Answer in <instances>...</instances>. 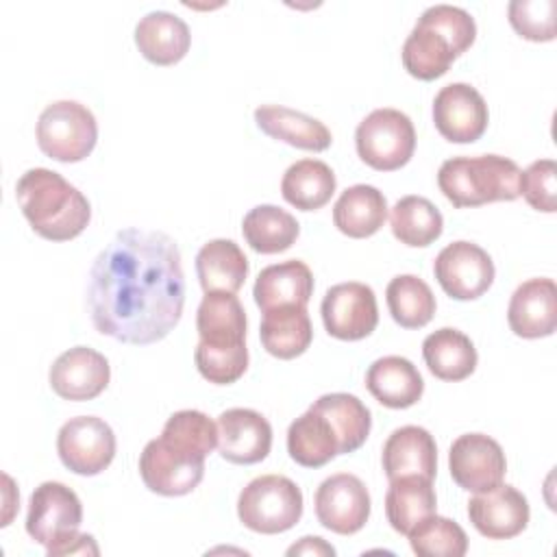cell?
Wrapping results in <instances>:
<instances>
[{
    "mask_svg": "<svg viewBox=\"0 0 557 557\" xmlns=\"http://www.w3.org/2000/svg\"><path fill=\"white\" fill-rule=\"evenodd\" d=\"M509 329L524 339L548 337L557 329V285L553 278H529L516 287L507 307Z\"/></svg>",
    "mask_w": 557,
    "mask_h": 557,
    "instance_id": "obj_19",
    "label": "cell"
},
{
    "mask_svg": "<svg viewBox=\"0 0 557 557\" xmlns=\"http://www.w3.org/2000/svg\"><path fill=\"white\" fill-rule=\"evenodd\" d=\"M472 527L487 540H509L520 535L531 518L527 496L513 485H496L468 500Z\"/></svg>",
    "mask_w": 557,
    "mask_h": 557,
    "instance_id": "obj_17",
    "label": "cell"
},
{
    "mask_svg": "<svg viewBox=\"0 0 557 557\" xmlns=\"http://www.w3.org/2000/svg\"><path fill=\"white\" fill-rule=\"evenodd\" d=\"M218 450L222 459L239 466L259 463L272 448V426L255 409L233 407L218 416Z\"/></svg>",
    "mask_w": 557,
    "mask_h": 557,
    "instance_id": "obj_18",
    "label": "cell"
},
{
    "mask_svg": "<svg viewBox=\"0 0 557 557\" xmlns=\"http://www.w3.org/2000/svg\"><path fill=\"white\" fill-rule=\"evenodd\" d=\"M287 453L305 468H320L339 455V440L331 422L313 407L287 429Z\"/></svg>",
    "mask_w": 557,
    "mask_h": 557,
    "instance_id": "obj_31",
    "label": "cell"
},
{
    "mask_svg": "<svg viewBox=\"0 0 557 557\" xmlns=\"http://www.w3.org/2000/svg\"><path fill=\"white\" fill-rule=\"evenodd\" d=\"M385 300L392 320L403 329L426 326L437 309L431 287L416 274H398L387 283Z\"/></svg>",
    "mask_w": 557,
    "mask_h": 557,
    "instance_id": "obj_36",
    "label": "cell"
},
{
    "mask_svg": "<svg viewBox=\"0 0 557 557\" xmlns=\"http://www.w3.org/2000/svg\"><path fill=\"white\" fill-rule=\"evenodd\" d=\"M252 296L261 311L283 305L307 307L313 296V272L300 259H287L268 265L259 272Z\"/></svg>",
    "mask_w": 557,
    "mask_h": 557,
    "instance_id": "obj_24",
    "label": "cell"
},
{
    "mask_svg": "<svg viewBox=\"0 0 557 557\" xmlns=\"http://www.w3.org/2000/svg\"><path fill=\"white\" fill-rule=\"evenodd\" d=\"M15 200L30 228L50 242L78 237L91 220L87 196L48 168L26 170L15 183Z\"/></svg>",
    "mask_w": 557,
    "mask_h": 557,
    "instance_id": "obj_2",
    "label": "cell"
},
{
    "mask_svg": "<svg viewBox=\"0 0 557 557\" xmlns=\"http://www.w3.org/2000/svg\"><path fill=\"white\" fill-rule=\"evenodd\" d=\"M135 44L141 57L154 65L178 63L191 44L189 26L170 11H150L135 26Z\"/></svg>",
    "mask_w": 557,
    "mask_h": 557,
    "instance_id": "obj_23",
    "label": "cell"
},
{
    "mask_svg": "<svg viewBox=\"0 0 557 557\" xmlns=\"http://www.w3.org/2000/svg\"><path fill=\"white\" fill-rule=\"evenodd\" d=\"M111 379L109 361L89 346H74L61 352L50 366L48 381L63 400H91L100 396Z\"/></svg>",
    "mask_w": 557,
    "mask_h": 557,
    "instance_id": "obj_16",
    "label": "cell"
},
{
    "mask_svg": "<svg viewBox=\"0 0 557 557\" xmlns=\"http://www.w3.org/2000/svg\"><path fill=\"white\" fill-rule=\"evenodd\" d=\"M389 226L394 237L411 248L433 244L444 231L440 209L424 196H403L389 211Z\"/></svg>",
    "mask_w": 557,
    "mask_h": 557,
    "instance_id": "obj_35",
    "label": "cell"
},
{
    "mask_svg": "<svg viewBox=\"0 0 557 557\" xmlns=\"http://www.w3.org/2000/svg\"><path fill=\"white\" fill-rule=\"evenodd\" d=\"M83 522V505L72 487L59 481H44L35 487L28 500L26 533L33 542L52 555L57 546L78 533Z\"/></svg>",
    "mask_w": 557,
    "mask_h": 557,
    "instance_id": "obj_8",
    "label": "cell"
},
{
    "mask_svg": "<svg viewBox=\"0 0 557 557\" xmlns=\"http://www.w3.org/2000/svg\"><path fill=\"white\" fill-rule=\"evenodd\" d=\"M335 172L320 159H300L292 163L281 181L283 198L300 211L322 209L335 194Z\"/></svg>",
    "mask_w": 557,
    "mask_h": 557,
    "instance_id": "obj_32",
    "label": "cell"
},
{
    "mask_svg": "<svg viewBox=\"0 0 557 557\" xmlns=\"http://www.w3.org/2000/svg\"><path fill=\"white\" fill-rule=\"evenodd\" d=\"M137 466L146 487L161 496H185L194 492L205 476V459H196L161 437L144 446Z\"/></svg>",
    "mask_w": 557,
    "mask_h": 557,
    "instance_id": "obj_14",
    "label": "cell"
},
{
    "mask_svg": "<svg viewBox=\"0 0 557 557\" xmlns=\"http://www.w3.org/2000/svg\"><path fill=\"white\" fill-rule=\"evenodd\" d=\"M237 516L255 533H285L302 518V492L289 476L261 474L239 492Z\"/></svg>",
    "mask_w": 557,
    "mask_h": 557,
    "instance_id": "obj_5",
    "label": "cell"
},
{
    "mask_svg": "<svg viewBox=\"0 0 557 557\" xmlns=\"http://www.w3.org/2000/svg\"><path fill=\"white\" fill-rule=\"evenodd\" d=\"M407 537L418 557H463L468 550L466 531L455 520L437 513L418 522Z\"/></svg>",
    "mask_w": 557,
    "mask_h": 557,
    "instance_id": "obj_38",
    "label": "cell"
},
{
    "mask_svg": "<svg viewBox=\"0 0 557 557\" xmlns=\"http://www.w3.org/2000/svg\"><path fill=\"white\" fill-rule=\"evenodd\" d=\"M320 313L326 333L344 342L363 339L379 324L374 289L359 281H346L329 287L322 298Z\"/></svg>",
    "mask_w": 557,
    "mask_h": 557,
    "instance_id": "obj_11",
    "label": "cell"
},
{
    "mask_svg": "<svg viewBox=\"0 0 557 557\" xmlns=\"http://www.w3.org/2000/svg\"><path fill=\"white\" fill-rule=\"evenodd\" d=\"M448 470L461 490L479 494L503 483L507 459L494 437L485 433H463L450 444Z\"/></svg>",
    "mask_w": 557,
    "mask_h": 557,
    "instance_id": "obj_13",
    "label": "cell"
},
{
    "mask_svg": "<svg viewBox=\"0 0 557 557\" xmlns=\"http://www.w3.org/2000/svg\"><path fill=\"white\" fill-rule=\"evenodd\" d=\"M196 274L207 292H237L248 276V259L233 239H211L196 255Z\"/></svg>",
    "mask_w": 557,
    "mask_h": 557,
    "instance_id": "obj_30",
    "label": "cell"
},
{
    "mask_svg": "<svg viewBox=\"0 0 557 557\" xmlns=\"http://www.w3.org/2000/svg\"><path fill=\"white\" fill-rule=\"evenodd\" d=\"M194 361L202 379L213 385H231L244 376L248 368V348H207L202 344L194 350Z\"/></svg>",
    "mask_w": 557,
    "mask_h": 557,
    "instance_id": "obj_40",
    "label": "cell"
},
{
    "mask_svg": "<svg viewBox=\"0 0 557 557\" xmlns=\"http://www.w3.org/2000/svg\"><path fill=\"white\" fill-rule=\"evenodd\" d=\"M433 513H437V496L431 479L407 474L389 481L385 516L396 533L407 535L418 522Z\"/></svg>",
    "mask_w": 557,
    "mask_h": 557,
    "instance_id": "obj_29",
    "label": "cell"
},
{
    "mask_svg": "<svg viewBox=\"0 0 557 557\" xmlns=\"http://www.w3.org/2000/svg\"><path fill=\"white\" fill-rule=\"evenodd\" d=\"M98 553H100L98 544H96V540L91 535L76 533L67 542L57 546L50 557H54V555H98Z\"/></svg>",
    "mask_w": 557,
    "mask_h": 557,
    "instance_id": "obj_42",
    "label": "cell"
},
{
    "mask_svg": "<svg viewBox=\"0 0 557 557\" xmlns=\"http://www.w3.org/2000/svg\"><path fill=\"white\" fill-rule=\"evenodd\" d=\"M522 198L542 213L557 211V165L553 159H537L520 172Z\"/></svg>",
    "mask_w": 557,
    "mask_h": 557,
    "instance_id": "obj_41",
    "label": "cell"
},
{
    "mask_svg": "<svg viewBox=\"0 0 557 557\" xmlns=\"http://www.w3.org/2000/svg\"><path fill=\"white\" fill-rule=\"evenodd\" d=\"M259 337L263 348L276 359H296L300 357L313 339V326L307 313V307L283 305L268 311H261Z\"/></svg>",
    "mask_w": 557,
    "mask_h": 557,
    "instance_id": "obj_26",
    "label": "cell"
},
{
    "mask_svg": "<svg viewBox=\"0 0 557 557\" xmlns=\"http://www.w3.org/2000/svg\"><path fill=\"white\" fill-rule=\"evenodd\" d=\"M387 218V200L374 185L346 187L333 205V224L352 239L374 235Z\"/></svg>",
    "mask_w": 557,
    "mask_h": 557,
    "instance_id": "obj_28",
    "label": "cell"
},
{
    "mask_svg": "<svg viewBox=\"0 0 557 557\" xmlns=\"http://www.w3.org/2000/svg\"><path fill=\"white\" fill-rule=\"evenodd\" d=\"M311 407L331 422L339 440V455L355 453L368 440L372 429V413L355 394H324Z\"/></svg>",
    "mask_w": 557,
    "mask_h": 557,
    "instance_id": "obj_34",
    "label": "cell"
},
{
    "mask_svg": "<svg viewBox=\"0 0 557 557\" xmlns=\"http://www.w3.org/2000/svg\"><path fill=\"white\" fill-rule=\"evenodd\" d=\"M422 357L433 376L450 383L468 379L479 361L472 339L453 326L429 333L422 342Z\"/></svg>",
    "mask_w": 557,
    "mask_h": 557,
    "instance_id": "obj_27",
    "label": "cell"
},
{
    "mask_svg": "<svg viewBox=\"0 0 557 557\" xmlns=\"http://www.w3.org/2000/svg\"><path fill=\"white\" fill-rule=\"evenodd\" d=\"M255 122L257 126L272 139L285 141L300 150L322 152L331 146L333 137L324 122L283 107V104H261L255 109Z\"/></svg>",
    "mask_w": 557,
    "mask_h": 557,
    "instance_id": "obj_25",
    "label": "cell"
},
{
    "mask_svg": "<svg viewBox=\"0 0 557 557\" xmlns=\"http://www.w3.org/2000/svg\"><path fill=\"white\" fill-rule=\"evenodd\" d=\"M355 146L366 165L379 172L400 170L409 163L416 150L413 122L398 109H374L359 122L355 131Z\"/></svg>",
    "mask_w": 557,
    "mask_h": 557,
    "instance_id": "obj_7",
    "label": "cell"
},
{
    "mask_svg": "<svg viewBox=\"0 0 557 557\" xmlns=\"http://www.w3.org/2000/svg\"><path fill=\"white\" fill-rule=\"evenodd\" d=\"M381 463L389 481L407 474H418L433 481L437 472V444L424 426H398L383 444Z\"/></svg>",
    "mask_w": 557,
    "mask_h": 557,
    "instance_id": "obj_20",
    "label": "cell"
},
{
    "mask_svg": "<svg viewBox=\"0 0 557 557\" xmlns=\"http://www.w3.org/2000/svg\"><path fill=\"white\" fill-rule=\"evenodd\" d=\"M476 39L474 17L453 4H433L422 11L407 35L400 57L405 70L420 81L444 76L450 63Z\"/></svg>",
    "mask_w": 557,
    "mask_h": 557,
    "instance_id": "obj_3",
    "label": "cell"
},
{
    "mask_svg": "<svg viewBox=\"0 0 557 557\" xmlns=\"http://www.w3.org/2000/svg\"><path fill=\"white\" fill-rule=\"evenodd\" d=\"M490 122L483 96L468 83L444 85L433 100V124L453 144L476 141Z\"/></svg>",
    "mask_w": 557,
    "mask_h": 557,
    "instance_id": "obj_15",
    "label": "cell"
},
{
    "mask_svg": "<svg viewBox=\"0 0 557 557\" xmlns=\"http://www.w3.org/2000/svg\"><path fill=\"white\" fill-rule=\"evenodd\" d=\"M242 233L255 252L276 255L292 248L300 235V224L289 211L276 205H257L244 215Z\"/></svg>",
    "mask_w": 557,
    "mask_h": 557,
    "instance_id": "obj_33",
    "label": "cell"
},
{
    "mask_svg": "<svg viewBox=\"0 0 557 557\" xmlns=\"http://www.w3.org/2000/svg\"><path fill=\"white\" fill-rule=\"evenodd\" d=\"M39 150L61 163L83 161L98 141V122L94 113L76 100L50 102L37 120Z\"/></svg>",
    "mask_w": 557,
    "mask_h": 557,
    "instance_id": "obj_6",
    "label": "cell"
},
{
    "mask_svg": "<svg viewBox=\"0 0 557 557\" xmlns=\"http://www.w3.org/2000/svg\"><path fill=\"white\" fill-rule=\"evenodd\" d=\"M555 0H511L507 7L509 24L529 41L555 39Z\"/></svg>",
    "mask_w": 557,
    "mask_h": 557,
    "instance_id": "obj_39",
    "label": "cell"
},
{
    "mask_svg": "<svg viewBox=\"0 0 557 557\" xmlns=\"http://www.w3.org/2000/svg\"><path fill=\"white\" fill-rule=\"evenodd\" d=\"M287 555H313V557L331 555L333 557L335 548L318 535H305V537H300V542H296L287 548Z\"/></svg>",
    "mask_w": 557,
    "mask_h": 557,
    "instance_id": "obj_43",
    "label": "cell"
},
{
    "mask_svg": "<svg viewBox=\"0 0 557 557\" xmlns=\"http://www.w3.org/2000/svg\"><path fill=\"white\" fill-rule=\"evenodd\" d=\"M520 168L500 154L453 157L437 170V187L455 209L511 202L520 196Z\"/></svg>",
    "mask_w": 557,
    "mask_h": 557,
    "instance_id": "obj_4",
    "label": "cell"
},
{
    "mask_svg": "<svg viewBox=\"0 0 557 557\" xmlns=\"http://www.w3.org/2000/svg\"><path fill=\"white\" fill-rule=\"evenodd\" d=\"M366 387L383 407L407 409L422 398L424 381L407 357L385 355L368 368Z\"/></svg>",
    "mask_w": 557,
    "mask_h": 557,
    "instance_id": "obj_22",
    "label": "cell"
},
{
    "mask_svg": "<svg viewBox=\"0 0 557 557\" xmlns=\"http://www.w3.org/2000/svg\"><path fill=\"white\" fill-rule=\"evenodd\" d=\"M433 274L450 298L476 300L492 287L496 268L487 250L474 242L459 239L437 252Z\"/></svg>",
    "mask_w": 557,
    "mask_h": 557,
    "instance_id": "obj_10",
    "label": "cell"
},
{
    "mask_svg": "<svg viewBox=\"0 0 557 557\" xmlns=\"http://www.w3.org/2000/svg\"><path fill=\"white\" fill-rule=\"evenodd\" d=\"M318 522L339 535L361 531L370 518V492L366 483L350 474L337 472L326 476L313 496Z\"/></svg>",
    "mask_w": 557,
    "mask_h": 557,
    "instance_id": "obj_12",
    "label": "cell"
},
{
    "mask_svg": "<svg viewBox=\"0 0 557 557\" xmlns=\"http://www.w3.org/2000/svg\"><path fill=\"white\" fill-rule=\"evenodd\" d=\"M159 437L196 459H207L218 446V424L198 409H181L168 418Z\"/></svg>",
    "mask_w": 557,
    "mask_h": 557,
    "instance_id": "obj_37",
    "label": "cell"
},
{
    "mask_svg": "<svg viewBox=\"0 0 557 557\" xmlns=\"http://www.w3.org/2000/svg\"><path fill=\"white\" fill-rule=\"evenodd\" d=\"M61 463L81 476L100 474L115 457V433L96 416L70 418L57 435Z\"/></svg>",
    "mask_w": 557,
    "mask_h": 557,
    "instance_id": "obj_9",
    "label": "cell"
},
{
    "mask_svg": "<svg viewBox=\"0 0 557 557\" xmlns=\"http://www.w3.org/2000/svg\"><path fill=\"white\" fill-rule=\"evenodd\" d=\"M183 305L181 250L161 231L122 228L91 265L87 309L96 331L115 342H161L178 324Z\"/></svg>",
    "mask_w": 557,
    "mask_h": 557,
    "instance_id": "obj_1",
    "label": "cell"
},
{
    "mask_svg": "<svg viewBox=\"0 0 557 557\" xmlns=\"http://www.w3.org/2000/svg\"><path fill=\"white\" fill-rule=\"evenodd\" d=\"M246 311L233 292H207L196 311V329L207 348H244Z\"/></svg>",
    "mask_w": 557,
    "mask_h": 557,
    "instance_id": "obj_21",
    "label": "cell"
}]
</instances>
